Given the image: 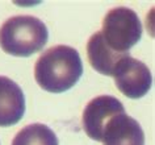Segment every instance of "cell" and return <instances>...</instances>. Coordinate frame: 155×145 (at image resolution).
I'll return each mask as SVG.
<instances>
[{
	"label": "cell",
	"mask_w": 155,
	"mask_h": 145,
	"mask_svg": "<svg viewBox=\"0 0 155 145\" xmlns=\"http://www.w3.org/2000/svg\"><path fill=\"white\" fill-rule=\"evenodd\" d=\"M104 145H145V133L135 119L125 112L113 116L103 133Z\"/></svg>",
	"instance_id": "obj_6"
},
{
	"label": "cell",
	"mask_w": 155,
	"mask_h": 145,
	"mask_svg": "<svg viewBox=\"0 0 155 145\" xmlns=\"http://www.w3.org/2000/svg\"><path fill=\"white\" fill-rule=\"evenodd\" d=\"M87 54L92 67L97 73L103 74V75H109V77H113L118 62L124 57L129 56V53L120 54L108 48L100 32H96L95 34H92L91 38L88 40Z\"/></svg>",
	"instance_id": "obj_8"
},
{
	"label": "cell",
	"mask_w": 155,
	"mask_h": 145,
	"mask_svg": "<svg viewBox=\"0 0 155 145\" xmlns=\"http://www.w3.org/2000/svg\"><path fill=\"white\" fill-rule=\"evenodd\" d=\"M49 38L46 25L34 16H15L0 28V46L16 57H29L44 49Z\"/></svg>",
	"instance_id": "obj_2"
},
{
	"label": "cell",
	"mask_w": 155,
	"mask_h": 145,
	"mask_svg": "<svg viewBox=\"0 0 155 145\" xmlns=\"http://www.w3.org/2000/svg\"><path fill=\"white\" fill-rule=\"evenodd\" d=\"M82 74V58L78 50L67 45H57L45 50L34 66V78L40 87L54 94L72 88Z\"/></svg>",
	"instance_id": "obj_1"
},
{
	"label": "cell",
	"mask_w": 155,
	"mask_h": 145,
	"mask_svg": "<svg viewBox=\"0 0 155 145\" xmlns=\"http://www.w3.org/2000/svg\"><path fill=\"white\" fill-rule=\"evenodd\" d=\"M100 33L109 49L120 54H127L141 40L142 24L133 9L117 7L110 9L104 17Z\"/></svg>",
	"instance_id": "obj_3"
},
{
	"label": "cell",
	"mask_w": 155,
	"mask_h": 145,
	"mask_svg": "<svg viewBox=\"0 0 155 145\" xmlns=\"http://www.w3.org/2000/svg\"><path fill=\"white\" fill-rule=\"evenodd\" d=\"M113 77L117 88L130 99L145 96L153 85V77L149 67L130 54L118 62Z\"/></svg>",
	"instance_id": "obj_4"
},
{
	"label": "cell",
	"mask_w": 155,
	"mask_h": 145,
	"mask_svg": "<svg viewBox=\"0 0 155 145\" xmlns=\"http://www.w3.org/2000/svg\"><path fill=\"white\" fill-rule=\"evenodd\" d=\"M125 112L122 103L110 95L94 98L83 112V128L86 135L92 140L103 141V133L107 124L113 116Z\"/></svg>",
	"instance_id": "obj_5"
},
{
	"label": "cell",
	"mask_w": 155,
	"mask_h": 145,
	"mask_svg": "<svg viewBox=\"0 0 155 145\" xmlns=\"http://www.w3.org/2000/svg\"><path fill=\"white\" fill-rule=\"evenodd\" d=\"M12 145H59V143L48 125L34 123L22 128L13 139Z\"/></svg>",
	"instance_id": "obj_9"
},
{
	"label": "cell",
	"mask_w": 155,
	"mask_h": 145,
	"mask_svg": "<svg viewBox=\"0 0 155 145\" xmlns=\"http://www.w3.org/2000/svg\"><path fill=\"white\" fill-rule=\"evenodd\" d=\"M25 113V96L11 78L0 75V127L17 124Z\"/></svg>",
	"instance_id": "obj_7"
}]
</instances>
